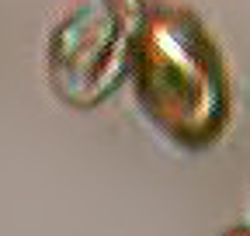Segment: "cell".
I'll return each instance as SVG.
<instances>
[{"label": "cell", "mask_w": 250, "mask_h": 236, "mask_svg": "<svg viewBox=\"0 0 250 236\" xmlns=\"http://www.w3.org/2000/svg\"><path fill=\"white\" fill-rule=\"evenodd\" d=\"M129 80L146 122L181 150H208L229 125L223 52L184 4L146 0Z\"/></svg>", "instance_id": "cell-1"}, {"label": "cell", "mask_w": 250, "mask_h": 236, "mask_svg": "<svg viewBox=\"0 0 250 236\" xmlns=\"http://www.w3.org/2000/svg\"><path fill=\"white\" fill-rule=\"evenodd\" d=\"M146 0H73L45 39L52 94L80 111L98 108L129 77Z\"/></svg>", "instance_id": "cell-2"}, {"label": "cell", "mask_w": 250, "mask_h": 236, "mask_svg": "<svg viewBox=\"0 0 250 236\" xmlns=\"http://www.w3.org/2000/svg\"><path fill=\"white\" fill-rule=\"evenodd\" d=\"M226 236H250V226H243V229H233V233H226Z\"/></svg>", "instance_id": "cell-3"}]
</instances>
